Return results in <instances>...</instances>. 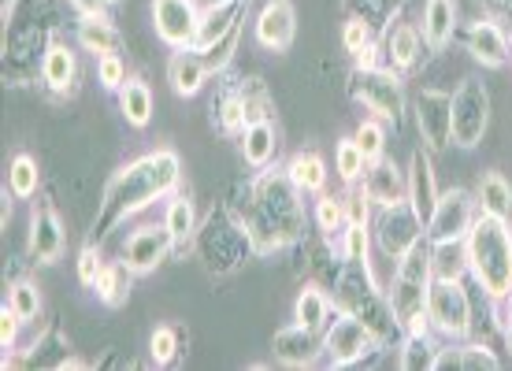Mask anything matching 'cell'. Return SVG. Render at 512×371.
Instances as JSON below:
<instances>
[{
    "label": "cell",
    "instance_id": "17",
    "mask_svg": "<svg viewBox=\"0 0 512 371\" xmlns=\"http://www.w3.org/2000/svg\"><path fill=\"white\" fill-rule=\"evenodd\" d=\"M464 45H468L475 64H483L487 71H501V67H509V60H512L509 38H505V30L498 26L494 15L475 19V23L468 26V34H464Z\"/></svg>",
    "mask_w": 512,
    "mask_h": 371
},
{
    "label": "cell",
    "instance_id": "38",
    "mask_svg": "<svg viewBox=\"0 0 512 371\" xmlns=\"http://www.w3.org/2000/svg\"><path fill=\"white\" fill-rule=\"evenodd\" d=\"M334 171H338V179L346 182V186H357V182L364 179L368 160H364V153H360V145L353 134L334 145Z\"/></svg>",
    "mask_w": 512,
    "mask_h": 371
},
{
    "label": "cell",
    "instance_id": "50",
    "mask_svg": "<svg viewBox=\"0 0 512 371\" xmlns=\"http://www.w3.org/2000/svg\"><path fill=\"white\" fill-rule=\"evenodd\" d=\"M505 305V316H501V334H505V346H509V353H512V294L501 301Z\"/></svg>",
    "mask_w": 512,
    "mask_h": 371
},
{
    "label": "cell",
    "instance_id": "24",
    "mask_svg": "<svg viewBox=\"0 0 512 371\" xmlns=\"http://www.w3.org/2000/svg\"><path fill=\"white\" fill-rule=\"evenodd\" d=\"M208 71L205 56L197 49H175L171 52V60H167V82H171V90L179 93V97H197V93L208 86Z\"/></svg>",
    "mask_w": 512,
    "mask_h": 371
},
{
    "label": "cell",
    "instance_id": "39",
    "mask_svg": "<svg viewBox=\"0 0 512 371\" xmlns=\"http://www.w3.org/2000/svg\"><path fill=\"white\" fill-rule=\"evenodd\" d=\"M312 216H316V227L327 242H338V234L346 227V205L342 197H331V193H320L316 205H312Z\"/></svg>",
    "mask_w": 512,
    "mask_h": 371
},
{
    "label": "cell",
    "instance_id": "10",
    "mask_svg": "<svg viewBox=\"0 0 512 371\" xmlns=\"http://www.w3.org/2000/svg\"><path fill=\"white\" fill-rule=\"evenodd\" d=\"M427 227L420 223V216L412 212L409 201H397V205H386L379 208V216H375V245H379V253L390 256V260H401V256L409 253L412 245H420L427 238Z\"/></svg>",
    "mask_w": 512,
    "mask_h": 371
},
{
    "label": "cell",
    "instance_id": "42",
    "mask_svg": "<svg viewBox=\"0 0 512 371\" xmlns=\"http://www.w3.org/2000/svg\"><path fill=\"white\" fill-rule=\"evenodd\" d=\"M179 357V331L164 323V327H156L153 338H149V360H153L156 368H167L171 360Z\"/></svg>",
    "mask_w": 512,
    "mask_h": 371
},
{
    "label": "cell",
    "instance_id": "45",
    "mask_svg": "<svg viewBox=\"0 0 512 371\" xmlns=\"http://www.w3.org/2000/svg\"><path fill=\"white\" fill-rule=\"evenodd\" d=\"M104 264H108V260H104L101 245H97V242H86L82 249H78V260H75L78 282H82V286H93V282H97V275H101Z\"/></svg>",
    "mask_w": 512,
    "mask_h": 371
},
{
    "label": "cell",
    "instance_id": "19",
    "mask_svg": "<svg viewBox=\"0 0 512 371\" xmlns=\"http://www.w3.org/2000/svg\"><path fill=\"white\" fill-rule=\"evenodd\" d=\"M245 12H249V0H212L205 8V15H201V30H197L193 49L208 52L223 38H231L234 30L245 23Z\"/></svg>",
    "mask_w": 512,
    "mask_h": 371
},
{
    "label": "cell",
    "instance_id": "29",
    "mask_svg": "<svg viewBox=\"0 0 512 371\" xmlns=\"http://www.w3.org/2000/svg\"><path fill=\"white\" fill-rule=\"evenodd\" d=\"M153 108H156V101L145 78H127V82L119 86V112L127 119V127L145 130L153 123Z\"/></svg>",
    "mask_w": 512,
    "mask_h": 371
},
{
    "label": "cell",
    "instance_id": "40",
    "mask_svg": "<svg viewBox=\"0 0 512 371\" xmlns=\"http://www.w3.org/2000/svg\"><path fill=\"white\" fill-rule=\"evenodd\" d=\"M8 305L19 312V320L23 323H38L41 320V312H45V301H41V290L34 286L30 279H19L8 290Z\"/></svg>",
    "mask_w": 512,
    "mask_h": 371
},
{
    "label": "cell",
    "instance_id": "28",
    "mask_svg": "<svg viewBox=\"0 0 512 371\" xmlns=\"http://www.w3.org/2000/svg\"><path fill=\"white\" fill-rule=\"evenodd\" d=\"M475 205L483 216L512 223V182L501 171H483L479 186H475Z\"/></svg>",
    "mask_w": 512,
    "mask_h": 371
},
{
    "label": "cell",
    "instance_id": "26",
    "mask_svg": "<svg viewBox=\"0 0 512 371\" xmlns=\"http://www.w3.org/2000/svg\"><path fill=\"white\" fill-rule=\"evenodd\" d=\"M75 38L93 56H123V45H127L112 15H78Z\"/></svg>",
    "mask_w": 512,
    "mask_h": 371
},
{
    "label": "cell",
    "instance_id": "36",
    "mask_svg": "<svg viewBox=\"0 0 512 371\" xmlns=\"http://www.w3.org/2000/svg\"><path fill=\"white\" fill-rule=\"evenodd\" d=\"M435 338L431 334H401L397 346V368L401 371H431L435 368Z\"/></svg>",
    "mask_w": 512,
    "mask_h": 371
},
{
    "label": "cell",
    "instance_id": "32",
    "mask_svg": "<svg viewBox=\"0 0 512 371\" xmlns=\"http://www.w3.org/2000/svg\"><path fill=\"white\" fill-rule=\"evenodd\" d=\"M164 227L175 234V245H179V249H186V245L197 238V231H201V227H197V208H193V201L186 193H171V197H167Z\"/></svg>",
    "mask_w": 512,
    "mask_h": 371
},
{
    "label": "cell",
    "instance_id": "7",
    "mask_svg": "<svg viewBox=\"0 0 512 371\" xmlns=\"http://www.w3.org/2000/svg\"><path fill=\"white\" fill-rule=\"evenodd\" d=\"M427 316L435 334L449 342H464L472 334V297L464 290V279H435L427 290Z\"/></svg>",
    "mask_w": 512,
    "mask_h": 371
},
{
    "label": "cell",
    "instance_id": "16",
    "mask_svg": "<svg viewBox=\"0 0 512 371\" xmlns=\"http://www.w3.org/2000/svg\"><path fill=\"white\" fill-rule=\"evenodd\" d=\"M253 38L260 49L286 52L297 38V8L294 0H268L253 19Z\"/></svg>",
    "mask_w": 512,
    "mask_h": 371
},
{
    "label": "cell",
    "instance_id": "46",
    "mask_svg": "<svg viewBox=\"0 0 512 371\" xmlns=\"http://www.w3.org/2000/svg\"><path fill=\"white\" fill-rule=\"evenodd\" d=\"M127 64L123 56H97V82H101L108 93H119V86L127 82Z\"/></svg>",
    "mask_w": 512,
    "mask_h": 371
},
{
    "label": "cell",
    "instance_id": "51",
    "mask_svg": "<svg viewBox=\"0 0 512 371\" xmlns=\"http://www.w3.org/2000/svg\"><path fill=\"white\" fill-rule=\"evenodd\" d=\"M487 8L494 15H512V0H487Z\"/></svg>",
    "mask_w": 512,
    "mask_h": 371
},
{
    "label": "cell",
    "instance_id": "3",
    "mask_svg": "<svg viewBox=\"0 0 512 371\" xmlns=\"http://www.w3.org/2000/svg\"><path fill=\"white\" fill-rule=\"evenodd\" d=\"M468 245V275L483 294L501 305L512 294V234L509 223L490 216H475L472 231L464 238Z\"/></svg>",
    "mask_w": 512,
    "mask_h": 371
},
{
    "label": "cell",
    "instance_id": "18",
    "mask_svg": "<svg viewBox=\"0 0 512 371\" xmlns=\"http://www.w3.org/2000/svg\"><path fill=\"white\" fill-rule=\"evenodd\" d=\"M38 78L52 97H71L78 90V52L67 41H49V49L41 56Z\"/></svg>",
    "mask_w": 512,
    "mask_h": 371
},
{
    "label": "cell",
    "instance_id": "37",
    "mask_svg": "<svg viewBox=\"0 0 512 371\" xmlns=\"http://www.w3.org/2000/svg\"><path fill=\"white\" fill-rule=\"evenodd\" d=\"M338 256L346 260L349 268L357 264V268H372L368 264V249H372V231L368 227H357V223H346L342 234H338V242H334Z\"/></svg>",
    "mask_w": 512,
    "mask_h": 371
},
{
    "label": "cell",
    "instance_id": "34",
    "mask_svg": "<svg viewBox=\"0 0 512 371\" xmlns=\"http://www.w3.org/2000/svg\"><path fill=\"white\" fill-rule=\"evenodd\" d=\"M427 245H431V271H435V279H464L468 275V245H464V238Z\"/></svg>",
    "mask_w": 512,
    "mask_h": 371
},
{
    "label": "cell",
    "instance_id": "43",
    "mask_svg": "<svg viewBox=\"0 0 512 371\" xmlns=\"http://www.w3.org/2000/svg\"><path fill=\"white\" fill-rule=\"evenodd\" d=\"M375 41V23H368L364 15H349L346 26H342V45H346L349 56H357L360 49H368Z\"/></svg>",
    "mask_w": 512,
    "mask_h": 371
},
{
    "label": "cell",
    "instance_id": "5",
    "mask_svg": "<svg viewBox=\"0 0 512 371\" xmlns=\"http://www.w3.org/2000/svg\"><path fill=\"white\" fill-rule=\"evenodd\" d=\"M349 97L364 108V112H372L375 119H383V123H401L405 116V86H401V75H397L394 67H353V75H349Z\"/></svg>",
    "mask_w": 512,
    "mask_h": 371
},
{
    "label": "cell",
    "instance_id": "44",
    "mask_svg": "<svg viewBox=\"0 0 512 371\" xmlns=\"http://www.w3.org/2000/svg\"><path fill=\"white\" fill-rule=\"evenodd\" d=\"M498 371L501 360L498 353L490 346H483V342H461V371Z\"/></svg>",
    "mask_w": 512,
    "mask_h": 371
},
{
    "label": "cell",
    "instance_id": "35",
    "mask_svg": "<svg viewBox=\"0 0 512 371\" xmlns=\"http://www.w3.org/2000/svg\"><path fill=\"white\" fill-rule=\"evenodd\" d=\"M41 190V167L30 153H15L8 164V193L15 201H30Z\"/></svg>",
    "mask_w": 512,
    "mask_h": 371
},
{
    "label": "cell",
    "instance_id": "11",
    "mask_svg": "<svg viewBox=\"0 0 512 371\" xmlns=\"http://www.w3.org/2000/svg\"><path fill=\"white\" fill-rule=\"evenodd\" d=\"M175 249H179V245H175V234L167 231L164 223H145V227H138V231L123 242V249H119V264H123L130 275H138L141 279V275H153Z\"/></svg>",
    "mask_w": 512,
    "mask_h": 371
},
{
    "label": "cell",
    "instance_id": "23",
    "mask_svg": "<svg viewBox=\"0 0 512 371\" xmlns=\"http://www.w3.org/2000/svg\"><path fill=\"white\" fill-rule=\"evenodd\" d=\"M420 52H423L420 26L394 23V19H390V26H386V34H383V64L394 67L397 75H401V71H412V67H416Z\"/></svg>",
    "mask_w": 512,
    "mask_h": 371
},
{
    "label": "cell",
    "instance_id": "49",
    "mask_svg": "<svg viewBox=\"0 0 512 371\" xmlns=\"http://www.w3.org/2000/svg\"><path fill=\"white\" fill-rule=\"evenodd\" d=\"M67 4H71L78 15H108V8H112L108 0H67Z\"/></svg>",
    "mask_w": 512,
    "mask_h": 371
},
{
    "label": "cell",
    "instance_id": "1",
    "mask_svg": "<svg viewBox=\"0 0 512 371\" xmlns=\"http://www.w3.org/2000/svg\"><path fill=\"white\" fill-rule=\"evenodd\" d=\"M179 186H182V160L175 149H153V153L130 160L104 186V201L97 208V219H93L90 242L101 245L123 219L138 216L141 208H149L156 201L171 197V193H179Z\"/></svg>",
    "mask_w": 512,
    "mask_h": 371
},
{
    "label": "cell",
    "instance_id": "30",
    "mask_svg": "<svg viewBox=\"0 0 512 371\" xmlns=\"http://www.w3.org/2000/svg\"><path fill=\"white\" fill-rule=\"evenodd\" d=\"M286 171H290V179H294V186L305 197H320V193H327V179H331V171H327V160H323L320 153H297L290 164H286Z\"/></svg>",
    "mask_w": 512,
    "mask_h": 371
},
{
    "label": "cell",
    "instance_id": "6",
    "mask_svg": "<svg viewBox=\"0 0 512 371\" xmlns=\"http://www.w3.org/2000/svg\"><path fill=\"white\" fill-rule=\"evenodd\" d=\"M320 338H323V357H327L331 368H353V364H360L368 353H375V349L383 346V338L360 320V316H353L349 308H334V316L327 320Z\"/></svg>",
    "mask_w": 512,
    "mask_h": 371
},
{
    "label": "cell",
    "instance_id": "8",
    "mask_svg": "<svg viewBox=\"0 0 512 371\" xmlns=\"http://www.w3.org/2000/svg\"><path fill=\"white\" fill-rule=\"evenodd\" d=\"M490 127V93L479 78H461L453 90V145L475 149Z\"/></svg>",
    "mask_w": 512,
    "mask_h": 371
},
{
    "label": "cell",
    "instance_id": "21",
    "mask_svg": "<svg viewBox=\"0 0 512 371\" xmlns=\"http://www.w3.org/2000/svg\"><path fill=\"white\" fill-rule=\"evenodd\" d=\"M405 175H409V193H405V201H409L412 212H416L420 223L427 227V219H431L438 197H442L438 179H435V164H431V153H427V149H416Z\"/></svg>",
    "mask_w": 512,
    "mask_h": 371
},
{
    "label": "cell",
    "instance_id": "12",
    "mask_svg": "<svg viewBox=\"0 0 512 371\" xmlns=\"http://www.w3.org/2000/svg\"><path fill=\"white\" fill-rule=\"evenodd\" d=\"M475 216H479V205H475V193L453 186V190H442L435 212L427 219V242H453V238H468Z\"/></svg>",
    "mask_w": 512,
    "mask_h": 371
},
{
    "label": "cell",
    "instance_id": "31",
    "mask_svg": "<svg viewBox=\"0 0 512 371\" xmlns=\"http://www.w3.org/2000/svg\"><path fill=\"white\" fill-rule=\"evenodd\" d=\"M331 316H334V301L327 290H320V286H305V290L297 294L294 323H301V327H308V331H323Z\"/></svg>",
    "mask_w": 512,
    "mask_h": 371
},
{
    "label": "cell",
    "instance_id": "27",
    "mask_svg": "<svg viewBox=\"0 0 512 371\" xmlns=\"http://www.w3.org/2000/svg\"><path fill=\"white\" fill-rule=\"evenodd\" d=\"M238 141H242L245 164L253 167V171H264V167H271V160H275V149H279V130H275L271 116H260V119H253L242 134H238Z\"/></svg>",
    "mask_w": 512,
    "mask_h": 371
},
{
    "label": "cell",
    "instance_id": "41",
    "mask_svg": "<svg viewBox=\"0 0 512 371\" xmlns=\"http://www.w3.org/2000/svg\"><path fill=\"white\" fill-rule=\"evenodd\" d=\"M353 138H357L360 153H364V160L368 164H375V160H383L386 156V123L383 119H364L357 130H353Z\"/></svg>",
    "mask_w": 512,
    "mask_h": 371
},
{
    "label": "cell",
    "instance_id": "15",
    "mask_svg": "<svg viewBox=\"0 0 512 371\" xmlns=\"http://www.w3.org/2000/svg\"><path fill=\"white\" fill-rule=\"evenodd\" d=\"M26 249H30V260L34 264H56L67 249V231H64V219L60 212L49 205V201H41L34 205L30 212V238H26Z\"/></svg>",
    "mask_w": 512,
    "mask_h": 371
},
{
    "label": "cell",
    "instance_id": "13",
    "mask_svg": "<svg viewBox=\"0 0 512 371\" xmlns=\"http://www.w3.org/2000/svg\"><path fill=\"white\" fill-rule=\"evenodd\" d=\"M205 8L197 0H153V30L167 49H193Z\"/></svg>",
    "mask_w": 512,
    "mask_h": 371
},
{
    "label": "cell",
    "instance_id": "53",
    "mask_svg": "<svg viewBox=\"0 0 512 371\" xmlns=\"http://www.w3.org/2000/svg\"><path fill=\"white\" fill-rule=\"evenodd\" d=\"M509 49H512V38H509Z\"/></svg>",
    "mask_w": 512,
    "mask_h": 371
},
{
    "label": "cell",
    "instance_id": "22",
    "mask_svg": "<svg viewBox=\"0 0 512 371\" xmlns=\"http://www.w3.org/2000/svg\"><path fill=\"white\" fill-rule=\"evenodd\" d=\"M360 190L368 193V201H372L375 208L397 205V201H405V193H409V175H405L390 156H383V160L368 164L364 179H360Z\"/></svg>",
    "mask_w": 512,
    "mask_h": 371
},
{
    "label": "cell",
    "instance_id": "4",
    "mask_svg": "<svg viewBox=\"0 0 512 371\" xmlns=\"http://www.w3.org/2000/svg\"><path fill=\"white\" fill-rule=\"evenodd\" d=\"M431 282H435V271H431V245L423 238V242L412 245L401 260H394V282H390V290H386V305H390L401 331H405V323H409L416 312H427V290H431Z\"/></svg>",
    "mask_w": 512,
    "mask_h": 371
},
{
    "label": "cell",
    "instance_id": "14",
    "mask_svg": "<svg viewBox=\"0 0 512 371\" xmlns=\"http://www.w3.org/2000/svg\"><path fill=\"white\" fill-rule=\"evenodd\" d=\"M212 112H216L223 134H242L253 119L268 116V97H264L260 78H245L242 86L227 90L219 97V104H212Z\"/></svg>",
    "mask_w": 512,
    "mask_h": 371
},
{
    "label": "cell",
    "instance_id": "9",
    "mask_svg": "<svg viewBox=\"0 0 512 371\" xmlns=\"http://www.w3.org/2000/svg\"><path fill=\"white\" fill-rule=\"evenodd\" d=\"M412 116H416L423 149L431 156L446 153L449 145H453V93L427 86V90L412 97Z\"/></svg>",
    "mask_w": 512,
    "mask_h": 371
},
{
    "label": "cell",
    "instance_id": "2",
    "mask_svg": "<svg viewBox=\"0 0 512 371\" xmlns=\"http://www.w3.org/2000/svg\"><path fill=\"white\" fill-rule=\"evenodd\" d=\"M253 253H275L294 245L305 231V193L297 190L286 167H264L256 171L249 186L245 219H238Z\"/></svg>",
    "mask_w": 512,
    "mask_h": 371
},
{
    "label": "cell",
    "instance_id": "25",
    "mask_svg": "<svg viewBox=\"0 0 512 371\" xmlns=\"http://www.w3.org/2000/svg\"><path fill=\"white\" fill-rule=\"evenodd\" d=\"M457 23H461L457 0H427V4H423V19H420L423 45L431 52H442L449 41L457 38Z\"/></svg>",
    "mask_w": 512,
    "mask_h": 371
},
{
    "label": "cell",
    "instance_id": "48",
    "mask_svg": "<svg viewBox=\"0 0 512 371\" xmlns=\"http://www.w3.org/2000/svg\"><path fill=\"white\" fill-rule=\"evenodd\" d=\"M23 327L26 323L19 320V312L4 301V308H0V349H4V353H15V346H19V331H23Z\"/></svg>",
    "mask_w": 512,
    "mask_h": 371
},
{
    "label": "cell",
    "instance_id": "33",
    "mask_svg": "<svg viewBox=\"0 0 512 371\" xmlns=\"http://www.w3.org/2000/svg\"><path fill=\"white\" fill-rule=\"evenodd\" d=\"M138 279V275H130L119 260H112V264H104L101 275H97V282H93L90 290L97 294V301L108 308H119V305H127V297H130V282Z\"/></svg>",
    "mask_w": 512,
    "mask_h": 371
},
{
    "label": "cell",
    "instance_id": "20",
    "mask_svg": "<svg viewBox=\"0 0 512 371\" xmlns=\"http://www.w3.org/2000/svg\"><path fill=\"white\" fill-rule=\"evenodd\" d=\"M271 349H275V360L286 364V368H312L323 357V338L320 331H308L301 323H290V327L275 331Z\"/></svg>",
    "mask_w": 512,
    "mask_h": 371
},
{
    "label": "cell",
    "instance_id": "52",
    "mask_svg": "<svg viewBox=\"0 0 512 371\" xmlns=\"http://www.w3.org/2000/svg\"><path fill=\"white\" fill-rule=\"evenodd\" d=\"M509 234H512V223H509Z\"/></svg>",
    "mask_w": 512,
    "mask_h": 371
},
{
    "label": "cell",
    "instance_id": "47",
    "mask_svg": "<svg viewBox=\"0 0 512 371\" xmlns=\"http://www.w3.org/2000/svg\"><path fill=\"white\" fill-rule=\"evenodd\" d=\"M342 205H346V223H357V227H372V219L379 208L368 201V193L364 190H353L342 197Z\"/></svg>",
    "mask_w": 512,
    "mask_h": 371
}]
</instances>
